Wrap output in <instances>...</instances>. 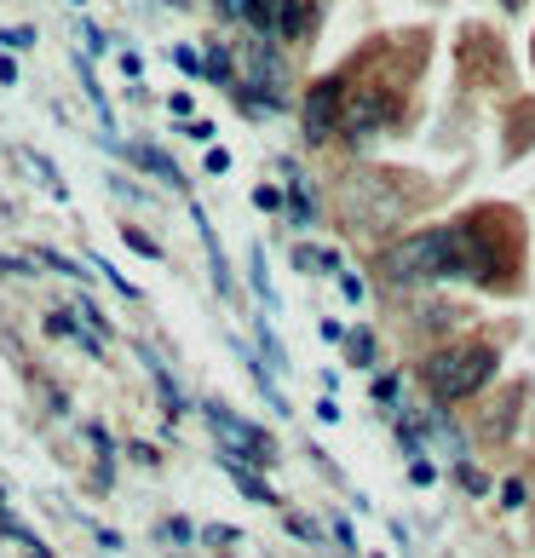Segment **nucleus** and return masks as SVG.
<instances>
[{
  "instance_id": "4",
  "label": "nucleus",
  "mask_w": 535,
  "mask_h": 558,
  "mask_svg": "<svg viewBox=\"0 0 535 558\" xmlns=\"http://www.w3.org/2000/svg\"><path fill=\"white\" fill-rule=\"evenodd\" d=\"M335 121H345V93H340V81H317L312 98H305V138H328L335 133Z\"/></svg>"
},
{
  "instance_id": "3",
  "label": "nucleus",
  "mask_w": 535,
  "mask_h": 558,
  "mask_svg": "<svg viewBox=\"0 0 535 558\" xmlns=\"http://www.w3.org/2000/svg\"><path fill=\"white\" fill-rule=\"evenodd\" d=\"M208 426L224 444V461H248V466H277V444L271 432H259L254 421H236L224 403H208Z\"/></svg>"
},
{
  "instance_id": "13",
  "label": "nucleus",
  "mask_w": 535,
  "mask_h": 558,
  "mask_svg": "<svg viewBox=\"0 0 535 558\" xmlns=\"http://www.w3.org/2000/svg\"><path fill=\"white\" fill-rule=\"evenodd\" d=\"M501 7H507V12H519V7H524V0H501Z\"/></svg>"
},
{
  "instance_id": "9",
  "label": "nucleus",
  "mask_w": 535,
  "mask_h": 558,
  "mask_svg": "<svg viewBox=\"0 0 535 558\" xmlns=\"http://www.w3.org/2000/svg\"><path fill=\"white\" fill-rule=\"evenodd\" d=\"M375 403H398V380H392V375L375 380Z\"/></svg>"
},
{
  "instance_id": "5",
  "label": "nucleus",
  "mask_w": 535,
  "mask_h": 558,
  "mask_svg": "<svg viewBox=\"0 0 535 558\" xmlns=\"http://www.w3.org/2000/svg\"><path fill=\"white\" fill-rule=\"evenodd\" d=\"M294 265H300V271H340V254H335V247H294Z\"/></svg>"
},
{
  "instance_id": "1",
  "label": "nucleus",
  "mask_w": 535,
  "mask_h": 558,
  "mask_svg": "<svg viewBox=\"0 0 535 558\" xmlns=\"http://www.w3.org/2000/svg\"><path fill=\"white\" fill-rule=\"evenodd\" d=\"M501 265L496 242L484 236V225H438V231H415L392 242L380 254L386 282H443V277H489Z\"/></svg>"
},
{
  "instance_id": "11",
  "label": "nucleus",
  "mask_w": 535,
  "mask_h": 558,
  "mask_svg": "<svg viewBox=\"0 0 535 558\" xmlns=\"http://www.w3.org/2000/svg\"><path fill=\"white\" fill-rule=\"evenodd\" d=\"M0 40H7V47H29V40H35V29H7Z\"/></svg>"
},
{
  "instance_id": "12",
  "label": "nucleus",
  "mask_w": 535,
  "mask_h": 558,
  "mask_svg": "<svg viewBox=\"0 0 535 558\" xmlns=\"http://www.w3.org/2000/svg\"><path fill=\"white\" fill-rule=\"evenodd\" d=\"M127 242H133V247H138V254H150V259H156V254H161V247H156V242H150V236H138V231H127Z\"/></svg>"
},
{
  "instance_id": "6",
  "label": "nucleus",
  "mask_w": 535,
  "mask_h": 558,
  "mask_svg": "<svg viewBox=\"0 0 535 558\" xmlns=\"http://www.w3.org/2000/svg\"><path fill=\"white\" fill-rule=\"evenodd\" d=\"M271 12H277V29L282 35H300L305 29V7H300V0H271Z\"/></svg>"
},
{
  "instance_id": "2",
  "label": "nucleus",
  "mask_w": 535,
  "mask_h": 558,
  "mask_svg": "<svg viewBox=\"0 0 535 558\" xmlns=\"http://www.w3.org/2000/svg\"><path fill=\"white\" fill-rule=\"evenodd\" d=\"M496 345L489 340H455L443 351H431V357L421 363V386L431 391L438 403H466L472 391H484L489 380H496Z\"/></svg>"
},
{
  "instance_id": "7",
  "label": "nucleus",
  "mask_w": 535,
  "mask_h": 558,
  "mask_svg": "<svg viewBox=\"0 0 535 558\" xmlns=\"http://www.w3.org/2000/svg\"><path fill=\"white\" fill-rule=\"evenodd\" d=\"M352 363H375V340H368V335H352Z\"/></svg>"
},
{
  "instance_id": "14",
  "label": "nucleus",
  "mask_w": 535,
  "mask_h": 558,
  "mask_svg": "<svg viewBox=\"0 0 535 558\" xmlns=\"http://www.w3.org/2000/svg\"><path fill=\"white\" fill-rule=\"evenodd\" d=\"M173 7H184V0H173Z\"/></svg>"
},
{
  "instance_id": "8",
  "label": "nucleus",
  "mask_w": 535,
  "mask_h": 558,
  "mask_svg": "<svg viewBox=\"0 0 535 558\" xmlns=\"http://www.w3.org/2000/svg\"><path fill=\"white\" fill-rule=\"evenodd\" d=\"M455 478H461L466 489H484V472H478V466H472V461H461V466H455Z\"/></svg>"
},
{
  "instance_id": "10",
  "label": "nucleus",
  "mask_w": 535,
  "mask_h": 558,
  "mask_svg": "<svg viewBox=\"0 0 535 558\" xmlns=\"http://www.w3.org/2000/svg\"><path fill=\"white\" fill-rule=\"evenodd\" d=\"M409 478H415V484H431L438 472H431V461H415V466H409Z\"/></svg>"
}]
</instances>
